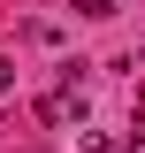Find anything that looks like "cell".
<instances>
[{
  "instance_id": "obj_1",
  "label": "cell",
  "mask_w": 145,
  "mask_h": 153,
  "mask_svg": "<svg viewBox=\"0 0 145 153\" xmlns=\"http://www.w3.org/2000/svg\"><path fill=\"white\" fill-rule=\"evenodd\" d=\"M69 8H76V16H92V23H107V16H115V0H69Z\"/></svg>"
},
{
  "instance_id": "obj_2",
  "label": "cell",
  "mask_w": 145,
  "mask_h": 153,
  "mask_svg": "<svg viewBox=\"0 0 145 153\" xmlns=\"http://www.w3.org/2000/svg\"><path fill=\"white\" fill-rule=\"evenodd\" d=\"M8 92H16V61H0V100H8Z\"/></svg>"
}]
</instances>
